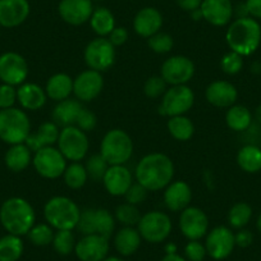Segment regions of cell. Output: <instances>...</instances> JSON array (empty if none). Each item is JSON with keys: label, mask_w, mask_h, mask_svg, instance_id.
<instances>
[{"label": "cell", "mask_w": 261, "mask_h": 261, "mask_svg": "<svg viewBox=\"0 0 261 261\" xmlns=\"http://www.w3.org/2000/svg\"><path fill=\"white\" fill-rule=\"evenodd\" d=\"M234 241H236V246H238V247H241V248L248 247V246L252 245V242H253L252 232H250L248 229L242 228V229H240L234 234Z\"/></svg>", "instance_id": "52"}, {"label": "cell", "mask_w": 261, "mask_h": 261, "mask_svg": "<svg viewBox=\"0 0 261 261\" xmlns=\"http://www.w3.org/2000/svg\"><path fill=\"white\" fill-rule=\"evenodd\" d=\"M252 118V113L248 110V108L234 104L228 108L227 114H225V122L232 130L243 132V130L250 128Z\"/></svg>", "instance_id": "32"}, {"label": "cell", "mask_w": 261, "mask_h": 261, "mask_svg": "<svg viewBox=\"0 0 261 261\" xmlns=\"http://www.w3.org/2000/svg\"><path fill=\"white\" fill-rule=\"evenodd\" d=\"M252 218V207L247 202H237L230 207L228 213V222L230 227L236 229H242L250 223Z\"/></svg>", "instance_id": "37"}, {"label": "cell", "mask_w": 261, "mask_h": 261, "mask_svg": "<svg viewBox=\"0 0 261 261\" xmlns=\"http://www.w3.org/2000/svg\"><path fill=\"white\" fill-rule=\"evenodd\" d=\"M81 261H102L109 253V240L100 234L84 236L74 247Z\"/></svg>", "instance_id": "17"}, {"label": "cell", "mask_w": 261, "mask_h": 261, "mask_svg": "<svg viewBox=\"0 0 261 261\" xmlns=\"http://www.w3.org/2000/svg\"><path fill=\"white\" fill-rule=\"evenodd\" d=\"M47 97L54 101H63L69 99L71 94L73 92V80L67 73H57L50 77L45 87Z\"/></svg>", "instance_id": "28"}, {"label": "cell", "mask_w": 261, "mask_h": 261, "mask_svg": "<svg viewBox=\"0 0 261 261\" xmlns=\"http://www.w3.org/2000/svg\"><path fill=\"white\" fill-rule=\"evenodd\" d=\"M142 215L140 213L139 207L136 205L128 204V202L119 205L115 210V220H118L124 227H135V225H137Z\"/></svg>", "instance_id": "40"}, {"label": "cell", "mask_w": 261, "mask_h": 261, "mask_svg": "<svg viewBox=\"0 0 261 261\" xmlns=\"http://www.w3.org/2000/svg\"><path fill=\"white\" fill-rule=\"evenodd\" d=\"M167 127L173 139H175L177 141H188L195 134V125H193L192 120L186 115L170 117L167 123Z\"/></svg>", "instance_id": "34"}, {"label": "cell", "mask_w": 261, "mask_h": 261, "mask_svg": "<svg viewBox=\"0 0 261 261\" xmlns=\"http://www.w3.org/2000/svg\"><path fill=\"white\" fill-rule=\"evenodd\" d=\"M186 257L190 261H202L206 256V248L200 241H190L185 248Z\"/></svg>", "instance_id": "48"}, {"label": "cell", "mask_w": 261, "mask_h": 261, "mask_svg": "<svg viewBox=\"0 0 261 261\" xmlns=\"http://www.w3.org/2000/svg\"><path fill=\"white\" fill-rule=\"evenodd\" d=\"M174 164L168 155L152 152L139 162L136 167L137 183L147 191H160L173 182Z\"/></svg>", "instance_id": "1"}, {"label": "cell", "mask_w": 261, "mask_h": 261, "mask_svg": "<svg viewBox=\"0 0 261 261\" xmlns=\"http://www.w3.org/2000/svg\"><path fill=\"white\" fill-rule=\"evenodd\" d=\"M59 127L54 122H45L36 129V132L30 134L24 144L29 146L31 151L36 152L44 147L53 146L57 144L59 139Z\"/></svg>", "instance_id": "25"}, {"label": "cell", "mask_w": 261, "mask_h": 261, "mask_svg": "<svg viewBox=\"0 0 261 261\" xmlns=\"http://www.w3.org/2000/svg\"><path fill=\"white\" fill-rule=\"evenodd\" d=\"M85 62L90 69L105 72L115 62V46L108 37H97L87 44L84 53Z\"/></svg>", "instance_id": "9"}, {"label": "cell", "mask_w": 261, "mask_h": 261, "mask_svg": "<svg viewBox=\"0 0 261 261\" xmlns=\"http://www.w3.org/2000/svg\"><path fill=\"white\" fill-rule=\"evenodd\" d=\"M220 65H222V69L224 73L230 74V76L237 74L243 68V57L234 51H229L223 57Z\"/></svg>", "instance_id": "45"}, {"label": "cell", "mask_w": 261, "mask_h": 261, "mask_svg": "<svg viewBox=\"0 0 261 261\" xmlns=\"http://www.w3.org/2000/svg\"><path fill=\"white\" fill-rule=\"evenodd\" d=\"M29 77V64L21 54L7 51L0 55V80L11 86H21Z\"/></svg>", "instance_id": "12"}, {"label": "cell", "mask_w": 261, "mask_h": 261, "mask_svg": "<svg viewBox=\"0 0 261 261\" xmlns=\"http://www.w3.org/2000/svg\"><path fill=\"white\" fill-rule=\"evenodd\" d=\"M191 201H192V190L188 183L183 180H175L165 187V206L172 212H182L190 206Z\"/></svg>", "instance_id": "23"}, {"label": "cell", "mask_w": 261, "mask_h": 261, "mask_svg": "<svg viewBox=\"0 0 261 261\" xmlns=\"http://www.w3.org/2000/svg\"><path fill=\"white\" fill-rule=\"evenodd\" d=\"M100 154L109 165H124L134 154V141L125 130L115 128L102 137Z\"/></svg>", "instance_id": "6"}, {"label": "cell", "mask_w": 261, "mask_h": 261, "mask_svg": "<svg viewBox=\"0 0 261 261\" xmlns=\"http://www.w3.org/2000/svg\"><path fill=\"white\" fill-rule=\"evenodd\" d=\"M246 8H247L248 16L257 19H261V0H246Z\"/></svg>", "instance_id": "53"}, {"label": "cell", "mask_w": 261, "mask_h": 261, "mask_svg": "<svg viewBox=\"0 0 261 261\" xmlns=\"http://www.w3.org/2000/svg\"><path fill=\"white\" fill-rule=\"evenodd\" d=\"M147 192L149 191L141 186L140 183H132V186L129 187V190L127 191L125 193V200H127L128 204H132V205H140L146 200L147 197Z\"/></svg>", "instance_id": "47"}, {"label": "cell", "mask_w": 261, "mask_h": 261, "mask_svg": "<svg viewBox=\"0 0 261 261\" xmlns=\"http://www.w3.org/2000/svg\"><path fill=\"white\" fill-rule=\"evenodd\" d=\"M77 229L82 236L96 234V224H95V209H85L80 215Z\"/></svg>", "instance_id": "46"}, {"label": "cell", "mask_w": 261, "mask_h": 261, "mask_svg": "<svg viewBox=\"0 0 261 261\" xmlns=\"http://www.w3.org/2000/svg\"><path fill=\"white\" fill-rule=\"evenodd\" d=\"M255 117H256V119L258 120V123H261V105L260 107H257V109H256Z\"/></svg>", "instance_id": "57"}, {"label": "cell", "mask_w": 261, "mask_h": 261, "mask_svg": "<svg viewBox=\"0 0 261 261\" xmlns=\"http://www.w3.org/2000/svg\"><path fill=\"white\" fill-rule=\"evenodd\" d=\"M110 165L108 164L107 160L101 156V154H95L91 155V156L87 159L86 164H85V168H86V172L89 178H91L92 180H102L105 173H107L108 168Z\"/></svg>", "instance_id": "41"}, {"label": "cell", "mask_w": 261, "mask_h": 261, "mask_svg": "<svg viewBox=\"0 0 261 261\" xmlns=\"http://www.w3.org/2000/svg\"><path fill=\"white\" fill-rule=\"evenodd\" d=\"M96 115H95L91 110L84 108V109L81 110V113H80L79 118H77L76 127H79L80 129H82L84 132H91V130L96 127Z\"/></svg>", "instance_id": "49"}, {"label": "cell", "mask_w": 261, "mask_h": 261, "mask_svg": "<svg viewBox=\"0 0 261 261\" xmlns=\"http://www.w3.org/2000/svg\"><path fill=\"white\" fill-rule=\"evenodd\" d=\"M200 11L205 21L217 27L228 24L234 16L232 0H202Z\"/></svg>", "instance_id": "19"}, {"label": "cell", "mask_w": 261, "mask_h": 261, "mask_svg": "<svg viewBox=\"0 0 261 261\" xmlns=\"http://www.w3.org/2000/svg\"><path fill=\"white\" fill-rule=\"evenodd\" d=\"M147 45L156 54H167L173 49L174 41H173V37L169 34L158 32V34L152 35L151 37L147 39Z\"/></svg>", "instance_id": "43"}, {"label": "cell", "mask_w": 261, "mask_h": 261, "mask_svg": "<svg viewBox=\"0 0 261 261\" xmlns=\"http://www.w3.org/2000/svg\"><path fill=\"white\" fill-rule=\"evenodd\" d=\"M90 26L97 36L107 37L115 29V18L109 9L100 7L92 12V16L90 18Z\"/></svg>", "instance_id": "31"}, {"label": "cell", "mask_w": 261, "mask_h": 261, "mask_svg": "<svg viewBox=\"0 0 261 261\" xmlns=\"http://www.w3.org/2000/svg\"><path fill=\"white\" fill-rule=\"evenodd\" d=\"M54 230L53 227L45 223L35 224L29 232V238L35 246H47L53 243L54 240Z\"/></svg>", "instance_id": "42"}, {"label": "cell", "mask_w": 261, "mask_h": 261, "mask_svg": "<svg viewBox=\"0 0 261 261\" xmlns=\"http://www.w3.org/2000/svg\"><path fill=\"white\" fill-rule=\"evenodd\" d=\"M45 89L36 84H23L17 90V100L26 110H39L46 102Z\"/></svg>", "instance_id": "27"}, {"label": "cell", "mask_w": 261, "mask_h": 261, "mask_svg": "<svg viewBox=\"0 0 261 261\" xmlns=\"http://www.w3.org/2000/svg\"><path fill=\"white\" fill-rule=\"evenodd\" d=\"M64 182L72 190H79L86 185L89 175H87L86 168L80 162H73L69 165H67L64 170Z\"/></svg>", "instance_id": "36"}, {"label": "cell", "mask_w": 261, "mask_h": 261, "mask_svg": "<svg viewBox=\"0 0 261 261\" xmlns=\"http://www.w3.org/2000/svg\"><path fill=\"white\" fill-rule=\"evenodd\" d=\"M172 220L169 215L162 212H150L141 217L137 229L145 241L150 243H160L172 233Z\"/></svg>", "instance_id": "8"}, {"label": "cell", "mask_w": 261, "mask_h": 261, "mask_svg": "<svg viewBox=\"0 0 261 261\" xmlns=\"http://www.w3.org/2000/svg\"><path fill=\"white\" fill-rule=\"evenodd\" d=\"M163 26V16L156 8L146 7L137 12L134 19V29L139 36L149 39L152 35L160 32Z\"/></svg>", "instance_id": "24"}, {"label": "cell", "mask_w": 261, "mask_h": 261, "mask_svg": "<svg viewBox=\"0 0 261 261\" xmlns=\"http://www.w3.org/2000/svg\"><path fill=\"white\" fill-rule=\"evenodd\" d=\"M95 224L96 234L109 240L115 229V217H113L107 209H95Z\"/></svg>", "instance_id": "38"}, {"label": "cell", "mask_w": 261, "mask_h": 261, "mask_svg": "<svg viewBox=\"0 0 261 261\" xmlns=\"http://www.w3.org/2000/svg\"><path fill=\"white\" fill-rule=\"evenodd\" d=\"M31 134L30 118L17 108L0 109V140L9 145L24 144Z\"/></svg>", "instance_id": "5"}, {"label": "cell", "mask_w": 261, "mask_h": 261, "mask_svg": "<svg viewBox=\"0 0 261 261\" xmlns=\"http://www.w3.org/2000/svg\"><path fill=\"white\" fill-rule=\"evenodd\" d=\"M195 102V94L187 85H178L172 86L163 95L162 105L159 110L160 114L167 117H177L185 115Z\"/></svg>", "instance_id": "10"}, {"label": "cell", "mask_w": 261, "mask_h": 261, "mask_svg": "<svg viewBox=\"0 0 261 261\" xmlns=\"http://www.w3.org/2000/svg\"><path fill=\"white\" fill-rule=\"evenodd\" d=\"M84 109L80 100L65 99L58 102L57 107L53 110V120L58 127H69L76 125L77 118Z\"/></svg>", "instance_id": "26"}, {"label": "cell", "mask_w": 261, "mask_h": 261, "mask_svg": "<svg viewBox=\"0 0 261 261\" xmlns=\"http://www.w3.org/2000/svg\"><path fill=\"white\" fill-rule=\"evenodd\" d=\"M162 74L165 82L170 86L186 85L192 80L195 74V64L190 58L185 55H174L163 63Z\"/></svg>", "instance_id": "13"}, {"label": "cell", "mask_w": 261, "mask_h": 261, "mask_svg": "<svg viewBox=\"0 0 261 261\" xmlns=\"http://www.w3.org/2000/svg\"><path fill=\"white\" fill-rule=\"evenodd\" d=\"M76 243L77 242L74 240V234L72 230H58L54 234L51 245L55 252L62 256H67L73 252Z\"/></svg>", "instance_id": "39"}, {"label": "cell", "mask_w": 261, "mask_h": 261, "mask_svg": "<svg viewBox=\"0 0 261 261\" xmlns=\"http://www.w3.org/2000/svg\"><path fill=\"white\" fill-rule=\"evenodd\" d=\"M225 40L230 51L242 57L252 55L261 44V26L252 17L236 18L229 24Z\"/></svg>", "instance_id": "2"}, {"label": "cell", "mask_w": 261, "mask_h": 261, "mask_svg": "<svg viewBox=\"0 0 261 261\" xmlns=\"http://www.w3.org/2000/svg\"><path fill=\"white\" fill-rule=\"evenodd\" d=\"M167 82L163 80L162 76H152L146 80L144 85V92L150 99H158L163 96L167 91Z\"/></svg>", "instance_id": "44"}, {"label": "cell", "mask_w": 261, "mask_h": 261, "mask_svg": "<svg viewBox=\"0 0 261 261\" xmlns=\"http://www.w3.org/2000/svg\"><path fill=\"white\" fill-rule=\"evenodd\" d=\"M102 261H124V260L120 257H117V256H108V257H105Z\"/></svg>", "instance_id": "56"}, {"label": "cell", "mask_w": 261, "mask_h": 261, "mask_svg": "<svg viewBox=\"0 0 261 261\" xmlns=\"http://www.w3.org/2000/svg\"><path fill=\"white\" fill-rule=\"evenodd\" d=\"M96 2H102V0H96Z\"/></svg>", "instance_id": "60"}, {"label": "cell", "mask_w": 261, "mask_h": 261, "mask_svg": "<svg viewBox=\"0 0 261 261\" xmlns=\"http://www.w3.org/2000/svg\"><path fill=\"white\" fill-rule=\"evenodd\" d=\"M237 163L246 173H257L261 170V149L255 145H246L241 147L237 154Z\"/></svg>", "instance_id": "33"}, {"label": "cell", "mask_w": 261, "mask_h": 261, "mask_svg": "<svg viewBox=\"0 0 261 261\" xmlns=\"http://www.w3.org/2000/svg\"><path fill=\"white\" fill-rule=\"evenodd\" d=\"M177 3L180 9L192 13V12L200 9V7L202 4V0H177Z\"/></svg>", "instance_id": "54"}, {"label": "cell", "mask_w": 261, "mask_h": 261, "mask_svg": "<svg viewBox=\"0 0 261 261\" xmlns=\"http://www.w3.org/2000/svg\"><path fill=\"white\" fill-rule=\"evenodd\" d=\"M17 101V90L14 86L3 84L0 85V109H8L13 108Z\"/></svg>", "instance_id": "50"}, {"label": "cell", "mask_w": 261, "mask_h": 261, "mask_svg": "<svg viewBox=\"0 0 261 261\" xmlns=\"http://www.w3.org/2000/svg\"><path fill=\"white\" fill-rule=\"evenodd\" d=\"M58 149L64 155L67 160L71 162H81L89 152L90 142L86 132L80 129L76 125L64 127L59 134L58 139Z\"/></svg>", "instance_id": "7"}, {"label": "cell", "mask_w": 261, "mask_h": 261, "mask_svg": "<svg viewBox=\"0 0 261 261\" xmlns=\"http://www.w3.org/2000/svg\"><path fill=\"white\" fill-rule=\"evenodd\" d=\"M36 222V214L27 200L22 197H11L0 207V223L9 234H29Z\"/></svg>", "instance_id": "3"}, {"label": "cell", "mask_w": 261, "mask_h": 261, "mask_svg": "<svg viewBox=\"0 0 261 261\" xmlns=\"http://www.w3.org/2000/svg\"><path fill=\"white\" fill-rule=\"evenodd\" d=\"M79 205L69 197L55 196L51 197L44 206V217L50 227L57 230H73L79 224Z\"/></svg>", "instance_id": "4"}, {"label": "cell", "mask_w": 261, "mask_h": 261, "mask_svg": "<svg viewBox=\"0 0 261 261\" xmlns=\"http://www.w3.org/2000/svg\"><path fill=\"white\" fill-rule=\"evenodd\" d=\"M162 261H187V260L175 252V253H167V255L162 258Z\"/></svg>", "instance_id": "55"}, {"label": "cell", "mask_w": 261, "mask_h": 261, "mask_svg": "<svg viewBox=\"0 0 261 261\" xmlns=\"http://www.w3.org/2000/svg\"><path fill=\"white\" fill-rule=\"evenodd\" d=\"M23 253V242L19 236L7 234L0 238V261H18Z\"/></svg>", "instance_id": "35"}, {"label": "cell", "mask_w": 261, "mask_h": 261, "mask_svg": "<svg viewBox=\"0 0 261 261\" xmlns=\"http://www.w3.org/2000/svg\"><path fill=\"white\" fill-rule=\"evenodd\" d=\"M236 247L234 233L224 225L215 227L210 230L205 241V248L210 257L214 260H224Z\"/></svg>", "instance_id": "14"}, {"label": "cell", "mask_w": 261, "mask_h": 261, "mask_svg": "<svg viewBox=\"0 0 261 261\" xmlns=\"http://www.w3.org/2000/svg\"><path fill=\"white\" fill-rule=\"evenodd\" d=\"M256 228H257L258 232L261 233V213H260V214H258L257 219H256Z\"/></svg>", "instance_id": "58"}, {"label": "cell", "mask_w": 261, "mask_h": 261, "mask_svg": "<svg viewBox=\"0 0 261 261\" xmlns=\"http://www.w3.org/2000/svg\"><path fill=\"white\" fill-rule=\"evenodd\" d=\"M104 89V79L100 72L94 69H87L81 72L73 80V94L77 100L82 102H89L96 99Z\"/></svg>", "instance_id": "16"}, {"label": "cell", "mask_w": 261, "mask_h": 261, "mask_svg": "<svg viewBox=\"0 0 261 261\" xmlns=\"http://www.w3.org/2000/svg\"><path fill=\"white\" fill-rule=\"evenodd\" d=\"M205 96L209 104L217 108H230L238 99V91L233 84L223 80L212 82L206 87Z\"/></svg>", "instance_id": "22"}, {"label": "cell", "mask_w": 261, "mask_h": 261, "mask_svg": "<svg viewBox=\"0 0 261 261\" xmlns=\"http://www.w3.org/2000/svg\"><path fill=\"white\" fill-rule=\"evenodd\" d=\"M167 253H175V246L174 245H168Z\"/></svg>", "instance_id": "59"}, {"label": "cell", "mask_w": 261, "mask_h": 261, "mask_svg": "<svg viewBox=\"0 0 261 261\" xmlns=\"http://www.w3.org/2000/svg\"><path fill=\"white\" fill-rule=\"evenodd\" d=\"M179 229L190 241H199L209 229V219L200 207L188 206L182 210L179 217Z\"/></svg>", "instance_id": "15"}, {"label": "cell", "mask_w": 261, "mask_h": 261, "mask_svg": "<svg viewBox=\"0 0 261 261\" xmlns=\"http://www.w3.org/2000/svg\"><path fill=\"white\" fill-rule=\"evenodd\" d=\"M32 164L41 177L47 179H57L64 174L67 168V159L59 149L49 146L40 149L32 158Z\"/></svg>", "instance_id": "11"}, {"label": "cell", "mask_w": 261, "mask_h": 261, "mask_svg": "<svg viewBox=\"0 0 261 261\" xmlns=\"http://www.w3.org/2000/svg\"><path fill=\"white\" fill-rule=\"evenodd\" d=\"M31 152L32 151L26 144L11 145L9 150L7 151L6 158H4L7 168L14 173L23 172L32 163Z\"/></svg>", "instance_id": "30"}, {"label": "cell", "mask_w": 261, "mask_h": 261, "mask_svg": "<svg viewBox=\"0 0 261 261\" xmlns=\"http://www.w3.org/2000/svg\"><path fill=\"white\" fill-rule=\"evenodd\" d=\"M109 41L112 42L114 46H122L123 44H125V41L128 40V31L125 27H115L110 35L108 36Z\"/></svg>", "instance_id": "51"}, {"label": "cell", "mask_w": 261, "mask_h": 261, "mask_svg": "<svg viewBox=\"0 0 261 261\" xmlns=\"http://www.w3.org/2000/svg\"><path fill=\"white\" fill-rule=\"evenodd\" d=\"M102 183L112 196H124L134 183V178L124 165H110L102 178Z\"/></svg>", "instance_id": "21"}, {"label": "cell", "mask_w": 261, "mask_h": 261, "mask_svg": "<svg viewBox=\"0 0 261 261\" xmlns=\"http://www.w3.org/2000/svg\"><path fill=\"white\" fill-rule=\"evenodd\" d=\"M29 0H0V26L6 29L18 27L29 18Z\"/></svg>", "instance_id": "20"}, {"label": "cell", "mask_w": 261, "mask_h": 261, "mask_svg": "<svg viewBox=\"0 0 261 261\" xmlns=\"http://www.w3.org/2000/svg\"><path fill=\"white\" fill-rule=\"evenodd\" d=\"M141 234L134 227H123L115 234L114 245L122 256L134 255L141 246Z\"/></svg>", "instance_id": "29"}, {"label": "cell", "mask_w": 261, "mask_h": 261, "mask_svg": "<svg viewBox=\"0 0 261 261\" xmlns=\"http://www.w3.org/2000/svg\"><path fill=\"white\" fill-rule=\"evenodd\" d=\"M58 12L65 23L81 26L90 21L94 6L92 0H62L58 7Z\"/></svg>", "instance_id": "18"}]
</instances>
